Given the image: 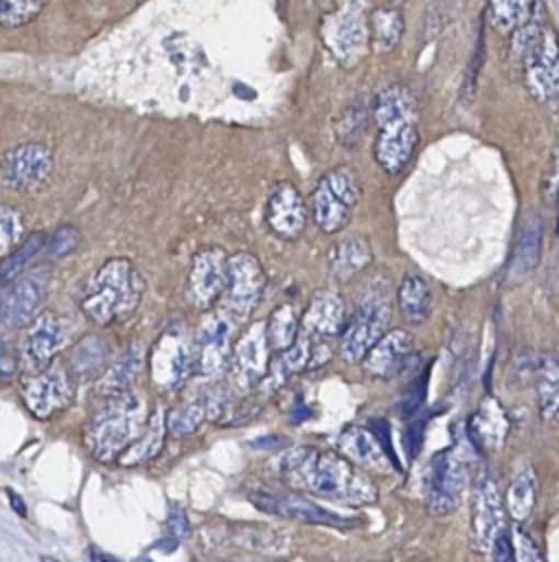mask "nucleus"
Instances as JSON below:
<instances>
[{"label": "nucleus", "instance_id": "obj_38", "mask_svg": "<svg viewBox=\"0 0 559 562\" xmlns=\"http://www.w3.org/2000/svg\"><path fill=\"white\" fill-rule=\"evenodd\" d=\"M208 415V400L206 397H195L191 402H184L182 406L173 408L167 415V430L175 437H186L199 428V424Z\"/></svg>", "mask_w": 559, "mask_h": 562}, {"label": "nucleus", "instance_id": "obj_14", "mask_svg": "<svg viewBox=\"0 0 559 562\" xmlns=\"http://www.w3.org/2000/svg\"><path fill=\"white\" fill-rule=\"evenodd\" d=\"M265 288V272L259 259L250 252H235L228 257L224 307L237 316H248L261 301Z\"/></svg>", "mask_w": 559, "mask_h": 562}, {"label": "nucleus", "instance_id": "obj_24", "mask_svg": "<svg viewBox=\"0 0 559 562\" xmlns=\"http://www.w3.org/2000/svg\"><path fill=\"white\" fill-rule=\"evenodd\" d=\"M541 237H544V224L537 215H531L513 244L509 263H506V285H520L539 263L541 259Z\"/></svg>", "mask_w": 559, "mask_h": 562}, {"label": "nucleus", "instance_id": "obj_46", "mask_svg": "<svg viewBox=\"0 0 559 562\" xmlns=\"http://www.w3.org/2000/svg\"><path fill=\"white\" fill-rule=\"evenodd\" d=\"M546 281V290L548 292H552V294H557L559 292V255L548 263V270H546V277H544Z\"/></svg>", "mask_w": 559, "mask_h": 562}, {"label": "nucleus", "instance_id": "obj_1", "mask_svg": "<svg viewBox=\"0 0 559 562\" xmlns=\"http://www.w3.org/2000/svg\"><path fill=\"white\" fill-rule=\"evenodd\" d=\"M287 487L346 505H370L377 501L375 483L351 459L335 450L296 446L281 461Z\"/></svg>", "mask_w": 559, "mask_h": 562}, {"label": "nucleus", "instance_id": "obj_40", "mask_svg": "<svg viewBox=\"0 0 559 562\" xmlns=\"http://www.w3.org/2000/svg\"><path fill=\"white\" fill-rule=\"evenodd\" d=\"M24 235V222L18 209L0 204V259L20 246Z\"/></svg>", "mask_w": 559, "mask_h": 562}, {"label": "nucleus", "instance_id": "obj_44", "mask_svg": "<svg viewBox=\"0 0 559 562\" xmlns=\"http://www.w3.org/2000/svg\"><path fill=\"white\" fill-rule=\"evenodd\" d=\"M79 244V231L75 226H59L53 237L46 241V250L50 257H64Z\"/></svg>", "mask_w": 559, "mask_h": 562}, {"label": "nucleus", "instance_id": "obj_43", "mask_svg": "<svg viewBox=\"0 0 559 562\" xmlns=\"http://www.w3.org/2000/svg\"><path fill=\"white\" fill-rule=\"evenodd\" d=\"M511 544H513V562H546L539 547L524 529L520 527L513 529Z\"/></svg>", "mask_w": 559, "mask_h": 562}, {"label": "nucleus", "instance_id": "obj_9", "mask_svg": "<svg viewBox=\"0 0 559 562\" xmlns=\"http://www.w3.org/2000/svg\"><path fill=\"white\" fill-rule=\"evenodd\" d=\"M467 487V465L458 448H443L432 454L425 472V509L441 518L452 514Z\"/></svg>", "mask_w": 559, "mask_h": 562}, {"label": "nucleus", "instance_id": "obj_33", "mask_svg": "<svg viewBox=\"0 0 559 562\" xmlns=\"http://www.w3.org/2000/svg\"><path fill=\"white\" fill-rule=\"evenodd\" d=\"M403 35V15L395 7H377L368 15V42L375 53H390Z\"/></svg>", "mask_w": 559, "mask_h": 562}, {"label": "nucleus", "instance_id": "obj_45", "mask_svg": "<svg viewBox=\"0 0 559 562\" xmlns=\"http://www.w3.org/2000/svg\"><path fill=\"white\" fill-rule=\"evenodd\" d=\"M18 369V351L11 338L0 329V382L9 380Z\"/></svg>", "mask_w": 559, "mask_h": 562}, {"label": "nucleus", "instance_id": "obj_10", "mask_svg": "<svg viewBox=\"0 0 559 562\" xmlns=\"http://www.w3.org/2000/svg\"><path fill=\"white\" fill-rule=\"evenodd\" d=\"M322 40L342 66H355L370 46L368 18H364L362 4L357 0H346L327 15L322 22Z\"/></svg>", "mask_w": 559, "mask_h": 562}, {"label": "nucleus", "instance_id": "obj_21", "mask_svg": "<svg viewBox=\"0 0 559 562\" xmlns=\"http://www.w3.org/2000/svg\"><path fill=\"white\" fill-rule=\"evenodd\" d=\"M48 290V270L37 268L28 270L22 277L13 281V288L7 294L4 307H2V321L9 327H22L26 325L39 310V303L44 301Z\"/></svg>", "mask_w": 559, "mask_h": 562}, {"label": "nucleus", "instance_id": "obj_11", "mask_svg": "<svg viewBox=\"0 0 559 562\" xmlns=\"http://www.w3.org/2000/svg\"><path fill=\"white\" fill-rule=\"evenodd\" d=\"M53 167L55 156L48 145L37 140L20 143L0 158V184L18 193H28L50 178Z\"/></svg>", "mask_w": 559, "mask_h": 562}, {"label": "nucleus", "instance_id": "obj_22", "mask_svg": "<svg viewBox=\"0 0 559 562\" xmlns=\"http://www.w3.org/2000/svg\"><path fill=\"white\" fill-rule=\"evenodd\" d=\"M346 325V307L340 294L331 290H320L309 301V307L303 314L300 327L309 338H333L340 336Z\"/></svg>", "mask_w": 559, "mask_h": 562}, {"label": "nucleus", "instance_id": "obj_49", "mask_svg": "<svg viewBox=\"0 0 559 562\" xmlns=\"http://www.w3.org/2000/svg\"><path fill=\"white\" fill-rule=\"evenodd\" d=\"M39 562H64V560H59V558H55V555H42Z\"/></svg>", "mask_w": 559, "mask_h": 562}, {"label": "nucleus", "instance_id": "obj_5", "mask_svg": "<svg viewBox=\"0 0 559 562\" xmlns=\"http://www.w3.org/2000/svg\"><path fill=\"white\" fill-rule=\"evenodd\" d=\"M392 314V301L388 292V283L377 279L368 283V290L357 301L353 316L346 321L340 334V356L346 362L362 360L370 347L388 331Z\"/></svg>", "mask_w": 559, "mask_h": 562}, {"label": "nucleus", "instance_id": "obj_7", "mask_svg": "<svg viewBox=\"0 0 559 562\" xmlns=\"http://www.w3.org/2000/svg\"><path fill=\"white\" fill-rule=\"evenodd\" d=\"M506 531V505L500 481L491 468H482L474 483L469 512V544L476 553H491Z\"/></svg>", "mask_w": 559, "mask_h": 562}, {"label": "nucleus", "instance_id": "obj_34", "mask_svg": "<svg viewBox=\"0 0 559 562\" xmlns=\"http://www.w3.org/2000/svg\"><path fill=\"white\" fill-rule=\"evenodd\" d=\"M539 0H487V18L500 33L513 35L537 11Z\"/></svg>", "mask_w": 559, "mask_h": 562}, {"label": "nucleus", "instance_id": "obj_36", "mask_svg": "<svg viewBox=\"0 0 559 562\" xmlns=\"http://www.w3.org/2000/svg\"><path fill=\"white\" fill-rule=\"evenodd\" d=\"M46 233H31L26 239L20 241L18 248H13L0 263V283H11L18 277H22L28 266L37 259V255L46 248Z\"/></svg>", "mask_w": 559, "mask_h": 562}, {"label": "nucleus", "instance_id": "obj_47", "mask_svg": "<svg viewBox=\"0 0 559 562\" xmlns=\"http://www.w3.org/2000/svg\"><path fill=\"white\" fill-rule=\"evenodd\" d=\"M88 558H90V562H121V560L112 558L110 553H105V551H101V549H94V547L88 549Z\"/></svg>", "mask_w": 559, "mask_h": 562}, {"label": "nucleus", "instance_id": "obj_17", "mask_svg": "<svg viewBox=\"0 0 559 562\" xmlns=\"http://www.w3.org/2000/svg\"><path fill=\"white\" fill-rule=\"evenodd\" d=\"M309 217V204L298 187L289 180H281L270 189L265 202V224L281 239H296L303 235Z\"/></svg>", "mask_w": 559, "mask_h": 562}, {"label": "nucleus", "instance_id": "obj_3", "mask_svg": "<svg viewBox=\"0 0 559 562\" xmlns=\"http://www.w3.org/2000/svg\"><path fill=\"white\" fill-rule=\"evenodd\" d=\"M147 422V402L129 389L105 397V404L90 417L83 439L96 459L118 461V457L142 435Z\"/></svg>", "mask_w": 559, "mask_h": 562}, {"label": "nucleus", "instance_id": "obj_16", "mask_svg": "<svg viewBox=\"0 0 559 562\" xmlns=\"http://www.w3.org/2000/svg\"><path fill=\"white\" fill-rule=\"evenodd\" d=\"M270 351L272 347L263 323H252L232 345V380L241 391H250L265 378L270 369Z\"/></svg>", "mask_w": 559, "mask_h": 562}, {"label": "nucleus", "instance_id": "obj_13", "mask_svg": "<svg viewBox=\"0 0 559 562\" xmlns=\"http://www.w3.org/2000/svg\"><path fill=\"white\" fill-rule=\"evenodd\" d=\"M232 323L224 312H210L204 316L195 334L193 369L199 378L210 380L224 371L232 356Z\"/></svg>", "mask_w": 559, "mask_h": 562}, {"label": "nucleus", "instance_id": "obj_8", "mask_svg": "<svg viewBox=\"0 0 559 562\" xmlns=\"http://www.w3.org/2000/svg\"><path fill=\"white\" fill-rule=\"evenodd\" d=\"M524 66V86L541 105L559 101V35L544 22L520 55Z\"/></svg>", "mask_w": 559, "mask_h": 562}, {"label": "nucleus", "instance_id": "obj_4", "mask_svg": "<svg viewBox=\"0 0 559 562\" xmlns=\"http://www.w3.org/2000/svg\"><path fill=\"white\" fill-rule=\"evenodd\" d=\"M142 290L145 281L136 266L125 257H112L92 274L81 312L96 325H110L138 307Z\"/></svg>", "mask_w": 559, "mask_h": 562}, {"label": "nucleus", "instance_id": "obj_19", "mask_svg": "<svg viewBox=\"0 0 559 562\" xmlns=\"http://www.w3.org/2000/svg\"><path fill=\"white\" fill-rule=\"evenodd\" d=\"M250 501L254 507H259L265 514L289 518V520H300V522H311V525H331V527H346L351 525L349 518L329 512L298 494H285V492H267V490H254L250 492Z\"/></svg>", "mask_w": 559, "mask_h": 562}, {"label": "nucleus", "instance_id": "obj_6", "mask_svg": "<svg viewBox=\"0 0 559 562\" xmlns=\"http://www.w3.org/2000/svg\"><path fill=\"white\" fill-rule=\"evenodd\" d=\"M360 198L362 184L357 173L349 165H338L318 178L309 195V213L322 233L333 235L351 222Z\"/></svg>", "mask_w": 559, "mask_h": 562}, {"label": "nucleus", "instance_id": "obj_25", "mask_svg": "<svg viewBox=\"0 0 559 562\" xmlns=\"http://www.w3.org/2000/svg\"><path fill=\"white\" fill-rule=\"evenodd\" d=\"M68 325L53 312H42L33 318L26 331V351L33 362L50 364V360L66 347Z\"/></svg>", "mask_w": 559, "mask_h": 562}, {"label": "nucleus", "instance_id": "obj_20", "mask_svg": "<svg viewBox=\"0 0 559 562\" xmlns=\"http://www.w3.org/2000/svg\"><path fill=\"white\" fill-rule=\"evenodd\" d=\"M414 338L406 329H390L370 347L362 360L364 371L370 378L388 380L403 373L414 362Z\"/></svg>", "mask_w": 559, "mask_h": 562}, {"label": "nucleus", "instance_id": "obj_30", "mask_svg": "<svg viewBox=\"0 0 559 562\" xmlns=\"http://www.w3.org/2000/svg\"><path fill=\"white\" fill-rule=\"evenodd\" d=\"M145 364V349L140 345H132L112 367L110 371L99 380L96 393L99 397H112L118 393H125L132 389L136 378L140 375Z\"/></svg>", "mask_w": 559, "mask_h": 562}, {"label": "nucleus", "instance_id": "obj_28", "mask_svg": "<svg viewBox=\"0 0 559 562\" xmlns=\"http://www.w3.org/2000/svg\"><path fill=\"white\" fill-rule=\"evenodd\" d=\"M373 261L370 244L362 235H349L329 250V270L338 281H349Z\"/></svg>", "mask_w": 559, "mask_h": 562}, {"label": "nucleus", "instance_id": "obj_29", "mask_svg": "<svg viewBox=\"0 0 559 562\" xmlns=\"http://www.w3.org/2000/svg\"><path fill=\"white\" fill-rule=\"evenodd\" d=\"M432 288L419 272H408L397 288V307L408 325H421L432 314Z\"/></svg>", "mask_w": 559, "mask_h": 562}, {"label": "nucleus", "instance_id": "obj_27", "mask_svg": "<svg viewBox=\"0 0 559 562\" xmlns=\"http://www.w3.org/2000/svg\"><path fill=\"white\" fill-rule=\"evenodd\" d=\"M537 503V476L533 463L526 457H517L509 476L504 505L506 514L515 522H524L531 518Z\"/></svg>", "mask_w": 559, "mask_h": 562}, {"label": "nucleus", "instance_id": "obj_41", "mask_svg": "<svg viewBox=\"0 0 559 562\" xmlns=\"http://www.w3.org/2000/svg\"><path fill=\"white\" fill-rule=\"evenodd\" d=\"M107 356V349L103 345L101 338H94V336H88L81 340V345L75 349V356H72V364H75V371L81 373V375H88V373H94L101 362L105 360Z\"/></svg>", "mask_w": 559, "mask_h": 562}, {"label": "nucleus", "instance_id": "obj_12", "mask_svg": "<svg viewBox=\"0 0 559 562\" xmlns=\"http://www.w3.org/2000/svg\"><path fill=\"white\" fill-rule=\"evenodd\" d=\"M149 375L160 391L178 389L193 369V345L184 327H169L149 351Z\"/></svg>", "mask_w": 559, "mask_h": 562}, {"label": "nucleus", "instance_id": "obj_48", "mask_svg": "<svg viewBox=\"0 0 559 562\" xmlns=\"http://www.w3.org/2000/svg\"><path fill=\"white\" fill-rule=\"evenodd\" d=\"M7 496L11 498V501H9V503H11V507H13L20 516H26V505L22 503V498H20L13 490H7Z\"/></svg>", "mask_w": 559, "mask_h": 562}, {"label": "nucleus", "instance_id": "obj_32", "mask_svg": "<svg viewBox=\"0 0 559 562\" xmlns=\"http://www.w3.org/2000/svg\"><path fill=\"white\" fill-rule=\"evenodd\" d=\"M164 432H167V419L164 413L160 411V406H156V411L149 415V422L142 430V435L118 457L121 465H140L145 461H151L164 441Z\"/></svg>", "mask_w": 559, "mask_h": 562}, {"label": "nucleus", "instance_id": "obj_37", "mask_svg": "<svg viewBox=\"0 0 559 562\" xmlns=\"http://www.w3.org/2000/svg\"><path fill=\"white\" fill-rule=\"evenodd\" d=\"M298 327H300V323H298V312L294 305L285 303V305L274 307L267 318V325H265L270 347L276 351L289 349L298 338Z\"/></svg>", "mask_w": 559, "mask_h": 562}, {"label": "nucleus", "instance_id": "obj_35", "mask_svg": "<svg viewBox=\"0 0 559 562\" xmlns=\"http://www.w3.org/2000/svg\"><path fill=\"white\" fill-rule=\"evenodd\" d=\"M313 358L311 353V342H309V336L307 334H300L296 338V342L281 351V356L274 360V364H270V373H267V384H265V391H274L278 389L289 375L303 371L305 367H309V360Z\"/></svg>", "mask_w": 559, "mask_h": 562}, {"label": "nucleus", "instance_id": "obj_31", "mask_svg": "<svg viewBox=\"0 0 559 562\" xmlns=\"http://www.w3.org/2000/svg\"><path fill=\"white\" fill-rule=\"evenodd\" d=\"M535 391L539 415L546 422H559V358L555 353L537 358Z\"/></svg>", "mask_w": 559, "mask_h": 562}, {"label": "nucleus", "instance_id": "obj_42", "mask_svg": "<svg viewBox=\"0 0 559 562\" xmlns=\"http://www.w3.org/2000/svg\"><path fill=\"white\" fill-rule=\"evenodd\" d=\"M366 130V112L360 108V105H351L342 119L338 121V138L344 143V145H353L362 138Z\"/></svg>", "mask_w": 559, "mask_h": 562}, {"label": "nucleus", "instance_id": "obj_26", "mask_svg": "<svg viewBox=\"0 0 559 562\" xmlns=\"http://www.w3.org/2000/svg\"><path fill=\"white\" fill-rule=\"evenodd\" d=\"M338 446L346 459H351L355 465H360L364 470L384 472L392 463L390 454L386 452V448L381 446L377 435L366 428H360V426L344 428L338 437Z\"/></svg>", "mask_w": 559, "mask_h": 562}, {"label": "nucleus", "instance_id": "obj_39", "mask_svg": "<svg viewBox=\"0 0 559 562\" xmlns=\"http://www.w3.org/2000/svg\"><path fill=\"white\" fill-rule=\"evenodd\" d=\"M46 0H0V26L18 29L39 15Z\"/></svg>", "mask_w": 559, "mask_h": 562}, {"label": "nucleus", "instance_id": "obj_15", "mask_svg": "<svg viewBox=\"0 0 559 562\" xmlns=\"http://www.w3.org/2000/svg\"><path fill=\"white\" fill-rule=\"evenodd\" d=\"M72 393L75 382L70 369L64 362H50L24 384L22 400L35 417L48 419L70 404Z\"/></svg>", "mask_w": 559, "mask_h": 562}, {"label": "nucleus", "instance_id": "obj_18", "mask_svg": "<svg viewBox=\"0 0 559 562\" xmlns=\"http://www.w3.org/2000/svg\"><path fill=\"white\" fill-rule=\"evenodd\" d=\"M228 255L219 246H204L193 255L189 270V294L195 307L208 310L226 288Z\"/></svg>", "mask_w": 559, "mask_h": 562}, {"label": "nucleus", "instance_id": "obj_50", "mask_svg": "<svg viewBox=\"0 0 559 562\" xmlns=\"http://www.w3.org/2000/svg\"><path fill=\"white\" fill-rule=\"evenodd\" d=\"M557 233H559V220H557Z\"/></svg>", "mask_w": 559, "mask_h": 562}, {"label": "nucleus", "instance_id": "obj_2", "mask_svg": "<svg viewBox=\"0 0 559 562\" xmlns=\"http://www.w3.org/2000/svg\"><path fill=\"white\" fill-rule=\"evenodd\" d=\"M377 138L373 145L375 162L388 173L399 176L419 145L417 105L403 86L384 88L373 101Z\"/></svg>", "mask_w": 559, "mask_h": 562}, {"label": "nucleus", "instance_id": "obj_23", "mask_svg": "<svg viewBox=\"0 0 559 562\" xmlns=\"http://www.w3.org/2000/svg\"><path fill=\"white\" fill-rule=\"evenodd\" d=\"M509 428H511V422L506 411L495 397H489V395L478 404V408L471 413L467 424L471 443L484 452L502 448V443L509 437Z\"/></svg>", "mask_w": 559, "mask_h": 562}]
</instances>
